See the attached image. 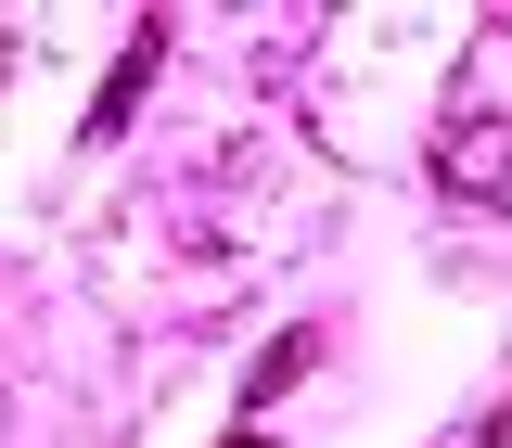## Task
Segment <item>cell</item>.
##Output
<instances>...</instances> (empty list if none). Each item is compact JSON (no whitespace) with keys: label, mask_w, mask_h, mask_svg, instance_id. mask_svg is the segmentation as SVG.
Returning a JSON list of instances; mask_svg holds the SVG:
<instances>
[{"label":"cell","mask_w":512,"mask_h":448,"mask_svg":"<svg viewBox=\"0 0 512 448\" xmlns=\"http://www.w3.org/2000/svg\"><path fill=\"white\" fill-rule=\"evenodd\" d=\"M436 167H448L461 192H512V128H500V116H448V128H436Z\"/></svg>","instance_id":"obj_1"},{"label":"cell","mask_w":512,"mask_h":448,"mask_svg":"<svg viewBox=\"0 0 512 448\" xmlns=\"http://www.w3.org/2000/svg\"><path fill=\"white\" fill-rule=\"evenodd\" d=\"M154 64H167V13H154V26L128 39V64L103 77V103H90V128H128V116H141V90H154Z\"/></svg>","instance_id":"obj_2"},{"label":"cell","mask_w":512,"mask_h":448,"mask_svg":"<svg viewBox=\"0 0 512 448\" xmlns=\"http://www.w3.org/2000/svg\"><path fill=\"white\" fill-rule=\"evenodd\" d=\"M231 448H269V436H231Z\"/></svg>","instance_id":"obj_5"},{"label":"cell","mask_w":512,"mask_h":448,"mask_svg":"<svg viewBox=\"0 0 512 448\" xmlns=\"http://www.w3.org/2000/svg\"><path fill=\"white\" fill-rule=\"evenodd\" d=\"M295 372H308V333H282V346L256 359V384H244V397H282V384H295Z\"/></svg>","instance_id":"obj_3"},{"label":"cell","mask_w":512,"mask_h":448,"mask_svg":"<svg viewBox=\"0 0 512 448\" xmlns=\"http://www.w3.org/2000/svg\"><path fill=\"white\" fill-rule=\"evenodd\" d=\"M487 448H512V397H500V410H487Z\"/></svg>","instance_id":"obj_4"}]
</instances>
